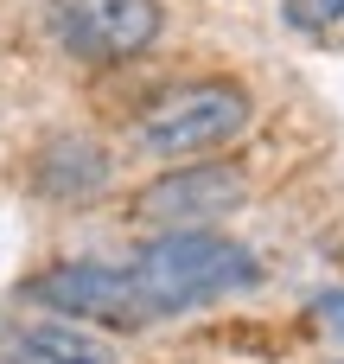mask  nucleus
Instances as JSON below:
<instances>
[{
	"label": "nucleus",
	"mask_w": 344,
	"mask_h": 364,
	"mask_svg": "<svg viewBox=\"0 0 344 364\" xmlns=\"http://www.w3.org/2000/svg\"><path fill=\"white\" fill-rule=\"evenodd\" d=\"M249 109H255V102H249L243 83H230V77H198V83L160 90V96L140 109L134 134H140V147L160 154V160H198V154L236 141V134L249 128Z\"/></svg>",
	"instance_id": "f03ea898"
},
{
	"label": "nucleus",
	"mask_w": 344,
	"mask_h": 364,
	"mask_svg": "<svg viewBox=\"0 0 344 364\" xmlns=\"http://www.w3.org/2000/svg\"><path fill=\"white\" fill-rule=\"evenodd\" d=\"M128 275H134V288L147 294L153 314H185V307H204V301L255 288L262 262L223 230H166V237L140 243Z\"/></svg>",
	"instance_id": "f257e3e1"
},
{
	"label": "nucleus",
	"mask_w": 344,
	"mask_h": 364,
	"mask_svg": "<svg viewBox=\"0 0 344 364\" xmlns=\"http://www.w3.org/2000/svg\"><path fill=\"white\" fill-rule=\"evenodd\" d=\"M45 19H51V38L70 58H89V64L140 58L166 32V6L160 0H51Z\"/></svg>",
	"instance_id": "7ed1b4c3"
},
{
	"label": "nucleus",
	"mask_w": 344,
	"mask_h": 364,
	"mask_svg": "<svg viewBox=\"0 0 344 364\" xmlns=\"http://www.w3.org/2000/svg\"><path fill=\"white\" fill-rule=\"evenodd\" d=\"M32 192L38 198H57V205H83L109 186V154L89 141V134H51L38 154H32Z\"/></svg>",
	"instance_id": "423d86ee"
},
{
	"label": "nucleus",
	"mask_w": 344,
	"mask_h": 364,
	"mask_svg": "<svg viewBox=\"0 0 344 364\" xmlns=\"http://www.w3.org/2000/svg\"><path fill=\"white\" fill-rule=\"evenodd\" d=\"M281 19L300 26V32H326L344 19V0H281Z\"/></svg>",
	"instance_id": "6e6552de"
},
{
	"label": "nucleus",
	"mask_w": 344,
	"mask_h": 364,
	"mask_svg": "<svg viewBox=\"0 0 344 364\" xmlns=\"http://www.w3.org/2000/svg\"><path fill=\"white\" fill-rule=\"evenodd\" d=\"M0 358L6 364H115V346L83 333L77 320H38V326L6 333Z\"/></svg>",
	"instance_id": "0eeeda50"
},
{
	"label": "nucleus",
	"mask_w": 344,
	"mask_h": 364,
	"mask_svg": "<svg viewBox=\"0 0 344 364\" xmlns=\"http://www.w3.org/2000/svg\"><path fill=\"white\" fill-rule=\"evenodd\" d=\"M26 294L38 307H51L57 320H96V326H115V333H140L153 320L147 294L134 288V275L121 269H102V262H64V269H45L26 282Z\"/></svg>",
	"instance_id": "20e7f679"
},
{
	"label": "nucleus",
	"mask_w": 344,
	"mask_h": 364,
	"mask_svg": "<svg viewBox=\"0 0 344 364\" xmlns=\"http://www.w3.org/2000/svg\"><path fill=\"white\" fill-rule=\"evenodd\" d=\"M313 320H319V326H326L332 339H344V294H326V301L313 307Z\"/></svg>",
	"instance_id": "1a4fd4ad"
},
{
	"label": "nucleus",
	"mask_w": 344,
	"mask_h": 364,
	"mask_svg": "<svg viewBox=\"0 0 344 364\" xmlns=\"http://www.w3.org/2000/svg\"><path fill=\"white\" fill-rule=\"evenodd\" d=\"M243 192H249V186H243L236 166L192 160V166H172L166 179H153V186L134 198V211H140L147 224H166V230H204V224H217L223 211H236Z\"/></svg>",
	"instance_id": "39448f33"
}]
</instances>
